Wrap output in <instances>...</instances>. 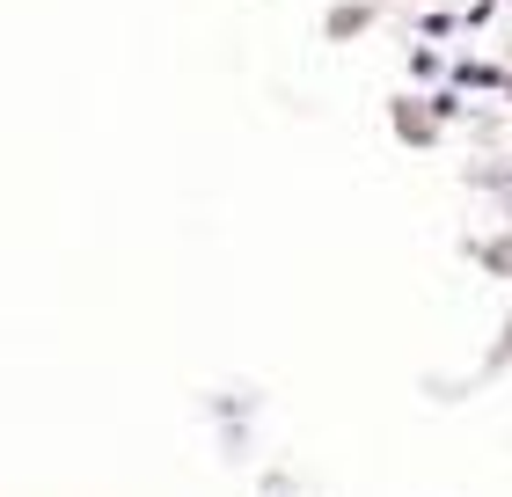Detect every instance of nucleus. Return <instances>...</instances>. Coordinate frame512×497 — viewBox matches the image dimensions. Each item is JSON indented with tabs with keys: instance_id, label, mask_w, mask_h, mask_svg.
Here are the masks:
<instances>
[]
</instances>
